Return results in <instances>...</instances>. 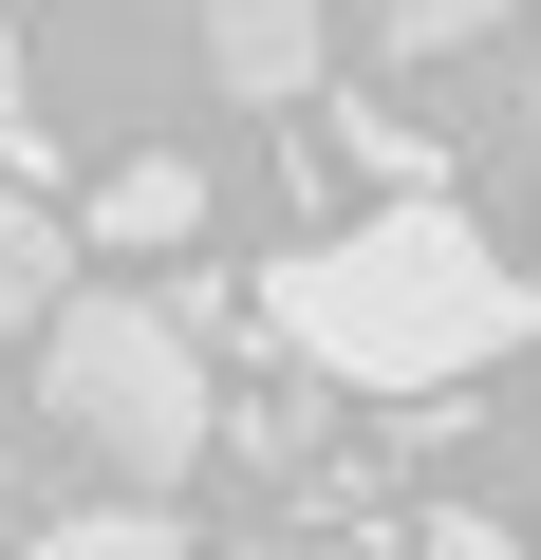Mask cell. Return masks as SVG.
<instances>
[{
    "instance_id": "cell-1",
    "label": "cell",
    "mask_w": 541,
    "mask_h": 560,
    "mask_svg": "<svg viewBox=\"0 0 541 560\" xmlns=\"http://www.w3.org/2000/svg\"><path fill=\"white\" fill-rule=\"evenodd\" d=\"M261 318H281L318 374H374V393H448L485 355L541 337V280L467 224V206H374L337 243H299L281 280H261Z\"/></svg>"
},
{
    "instance_id": "cell-2",
    "label": "cell",
    "mask_w": 541,
    "mask_h": 560,
    "mask_svg": "<svg viewBox=\"0 0 541 560\" xmlns=\"http://www.w3.org/2000/svg\"><path fill=\"white\" fill-rule=\"evenodd\" d=\"M38 411H57L131 504H150V486H187V467H205V430H224V411H205V355H187V318H168V300H57V318H38Z\"/></svg>"
},
{
    "instance_id": "cell-3",
    "label": "cell",
    "mask_w": 541,
    "mask_h": 560,
    "mask_svg": "<svg viewBox=\"0 0 541 560\" xmlns=\"http://www.w3.org/2000/svg\"><path fill=\"white\" fill-rule=\"evenodd\" d=\"M205 75L224 94H299L318 75V0H205Z\"/></svg>"
},
{
    "instance_id": "cell-4",
    "label": "cell",
    "mask_w": 541,
    "mask_h": 560,
    "mask_svg": "<svg viewBox=\"0 0 541 560\" xmlns=\"http://www.w3.org/2000/svg\"><path fill=\"white\" fill-rule=\"evenodd\" d=\"M57 300H75V224L57 206H0V355H20Z\"/></svg>"
},
{
    "instance_id": "cell-5",
    "label": "cell",
    "mask_w": 541,
    "mask_h": 560,
    "mask_svg": "<svg viewBox=\"0 0 541 560\" xmlns=\"http://www.w3.org/2000/svg\"><path fill=\"white\" fill-rule=\"evenodd\" d=\"M187 224H205V168H187V150H131V168L94 187V243H187Z\"/></svg>"
},
{
    "instance_id": "cell-6",
    "label": "cell",
    "mask_w": 541,
    "mask_h": 560,
    "mask_svg": "<svg viewBox=\"0 0 541 560\" xmlns=\"http://www.w3.org/2000/svg\"><path fill=\"white\" fill-rule=\"evenodd\" d=\"M38 560H187V523H168V504H75Z\"/></svg>"
},
{
    "instance_id": "cell-7",
    "label": "cell",
    "mask_w": 541,
    "mask_h": 560,
    "mask_svg": "<svg viewBox=\"0 0 541 560\" xmlns=\"http://www.w3.org/2000/svg\"><path fill=\"white\" fill-rule=\"evenodd\" d=\"M485 20H522V0H374V38H392V57H467Z\"/></svg>"
},
{
    "instance_id": "cell-8",
    "label": "cell",
    "mask_w": 541,
    "mask_h": 560,
    "mask_svg": "<svg viewBox=\"0 0 541 560\" xmlns=\"http://www.w3.org/2000/svg\"><path fill=\"white\" fill-rule=\"evenodd\" d=\"M411 560H522V541H504L485 504H430V523H411Z\"/></svg>"
},
{
    "instance_id": "cell-9",
    "label": "cell",
    "mask_w": 541,
    "mask_h": 560,
    "mask_svg": "<svg viewBox=\"0 0 541 560\" xmlns=\"http://www.w3.org/2000/svg\"><path fill=\"white\" fill-rule=\"evenodd\" d=\"M0 150L38 168V75H20V38H0Z\"/></svg>"
},
{
    "instance_id": "cell-10",
    "label": "cell",
    "mask_w": 541,
    "mask_h": 560,
    "mask_svg": "<svg viewBox=\"0 0 541 560\" xmlns=\"http://www.w3.org/2000/svg\"><path fill=\"white\" fill-rule=\"evenodd\" d=\"M522 113H541V94H522Z\"/></svg>"
}]
</instances>
